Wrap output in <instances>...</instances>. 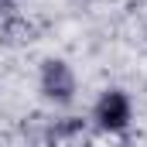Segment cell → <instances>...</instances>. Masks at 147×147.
<instances>
[{"label": "cell", "instance_id": "1", "mask_svg": "<svg viewBox=\"0 0 147 147\" xmlns=\"http://www.w3.org/2000/svg\"><path fill=\"white\" fill-rule=\"evenodd\" d=\"M38 89L48 103L55 106H69L75 99V89H79V79H75V69L65 62V58H45L41 69H38Z\"/></svg>", "mask_w": 147, "mask_h": 147}, {"label": "cell", "instance_id": "2", "mask_svg": "<svg viewBox=\"0 0 147 147\" xmlns=\"http://www.w3.org/2000/svg\"><path fill=\"white\" fill-rule=\"evenodd\" d=\"M134 120V103L123 89H103L92 103V123L103 134H123Z\"/></svg>", "mask_w": 147, "mask_h": 147}, {"label": "cell", "instance_id": "3", "mask_svg": "<svg viewBox=\"0 0 147 147\" xmlns=\"http://www.w3.org/2000/svg\"><path fill=\"white\" fill-rule=\"evenodd\" d=\"M14 3H17V0H0V10H10Z\"/></svg>", "mask_w": 147, "mask_h": 147}]
</instances>
